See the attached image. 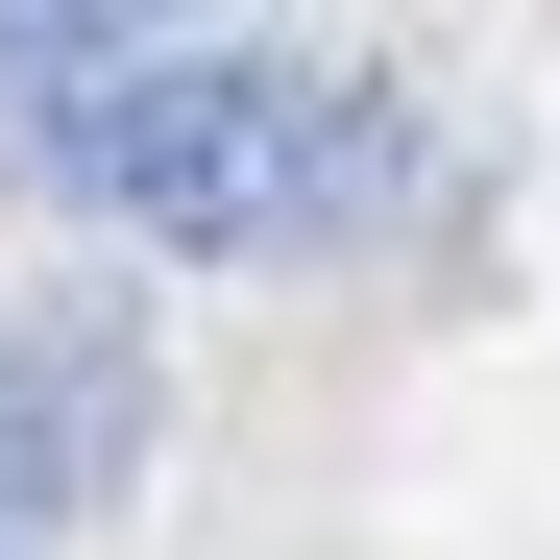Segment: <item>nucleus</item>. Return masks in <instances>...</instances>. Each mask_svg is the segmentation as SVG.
I'll use <instances>...</instances> for the list:
<instances>
[{
    "instance_id": "obj_1",
    "label": "nucleus",
    "mask_w": 560,
    "mask_h": 560,
    "mask_svg": "<svg viewBox=\"0 0 560 560\" xmlns=\"http://www.w3.org/2000/svg\"><path fill=\"white\" fill-rule=\"evenodd\" d=\"M0 196L147 268H317L415 196V122L390 73H317L244 25H73V49H0Z\"/></svg>"
},
{
    "instance_id": "obj_2",
    "label": "nucleus",
    "mask_w": 560,
    "mask_h": 560,
    "mask_svg": "<svg viewBox=\"0 0 560 560\" xmlns=\"http://www.w3.org/2000/svg\"><path fill=\"white\" fill-rule=\"evenodd\" d=\"M73 25H244V0H0V49H73Z\"/></svg>"
}]
</instances>
